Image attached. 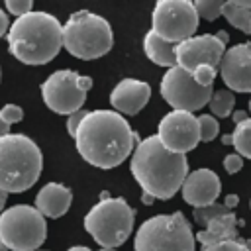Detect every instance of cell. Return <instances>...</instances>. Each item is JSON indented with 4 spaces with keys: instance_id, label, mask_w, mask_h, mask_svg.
Masks as SVG:
<instances>
[{
    "instance_id": "obj_4",
    "label": "cell",
    "mask_w": 251,
    "mask_h": 251,
    "mask_svg": "<svg viewBox=\"0 0 251 251\" xmlns=\"http://www.w3.org/2000/svg\"><path fill=\"white\" fill-rule=\"evenodd\" d=\"M43 171L39 145L24 133L0 137V190L18 194L29 190Z\"/></svg>"
},
{
    "instance_id": "obj_39",
    "label": "cell",
    "mask_w": 251,
    "mask_h": 251,
    "mask_svg": "<svg viewBox=\"0 0 251 251\" xmlns=\"http://www.w3.org/2000/svg\"><path fill=\"white\" fill-rule=\"evenodd\" d=\"M235 2H237L241 8H245V10H249V12H251V0H235Z\"/></svg>"
},
{
    "instance_id": "obj_2",
    "label": "cell",
    "mask_w": 251,
    "mask_h": 251,
    "mask_svg": "<svg viewBox=\"0 0 251 251\" xmlns=\"http://www.w3.org/2000/svg\"><path fill=\"white\" fill-rule=\"evenodd\" d=\"M129 171L143 192L157 200H169L182 188L188 176V161L184 155L165 149L157 135H149L133 149Z\"/></svg>"
},
{
    "instance_id": "obj_43",
    "label": "cell",
    "mask_w": 251,
    "mask_h": 251,
    "mask_svg": "<svg viewBox=\"0 0 251 251\" xmlns=\"http://www.w3.org/2000/svg\"><path fill=\"white\" fill-rule=\"evenodd\" d=\"M0 251H10V249H8V247H6V245L0 241Z\"/></svg>"
},
{
    "instance_id": "obj_3",
    "label": "cell",
    "mask_w": 251,
    "mask_h": 251,
    "mask_svg": "<svg viewBox=\"0 0 251 251\" xmlns=\"http://www.w3.org/2000/svg\"><path fill=\"white\" fill-rule=\"evenodd\" d=\"M8 49L24 65H47L63 49V24L41 10L16 18L8 29Z\"/></svg>"
},
{
    "instance_id": "obj_12",
    "label": "cell",
    "mask_w": 251,
    "mask_h": 251,
    "mask_svg": "<svg viewBox=\"0 0 251 251\" xmlns=\"http://www.w3.org/2000/svg\"><path fill=\"white\" fill-rule=\"evenodd\" d=\"M157 137L165 145V149L173 153L186 155L200 141V126L198 118L190 112L171 110L165 114L157 126Z\"/></svg>"
},
{
    "instance_id": "obj_38",
    "label": "cell",
    "mask_w": 251,
    "mask_h": 251,
    "mask_svg": "<svg viewBox=\"0 0 251 251\" xmlns=\"http://www.w3.org/2000/svg\"><path fill=\"white\" fill-rule=\"evenodd\" d=\"M216 37H218L224 45H227V41H229V35H227V31H226V29H220V31L216 33Z\"/></svg>"
},
{
    "instance_id": "obj_6",
    "label": "cell",
    "mask_w": 251,
    "mask_h": 251,
    "mask_svg": "<svg viewBox=\"0 0 251 251\" xmlns=\"http://www.w3.org/2000/svg\"><path fill=\"white\" fill-rule=\"evenodd\" d=\"M135 222V210L126 202V198L108 196L100 198L84 216V229L100 247L116 249L126 243L131 235Z\"/></svg>"
},
{
    "instance_id": "obj_30",
    "label": "cell",
    "mask_w": 251,
    "mask_h": 251,
    "mask_svg": "<svg viewBox=\"0 0 251 251\" xmlns=\"http://www.w3.org/2000/svg\"><path fill=\"white\" fill-rule=\"evenodd\" d=\"M243 167V157L239 153H229L224 157V169L229 173V175H235L239 169Z\"/></svg>"
},
{
    "instance_id": "obj_19",
    "label": "cell",
    "mask_w": 251,
    "mask_h": 251,
    "mask_svg": "<svg viewBox=\"0 0 251 251\" xmlns=\"http://www.w3.org/2000/svg\"><path fill=\"white\" fill-rule=\"evenodd\" d=\"M143 51L149 61H153L159 67H165L167 71L176 67V45L165 41L155 31H147L143 37Z\"/></svg>"
},
{
    "instance_id": "obj_23",
    "label": "cell",
    "mask_w": 251,
    "mask_h": 251,
    "mask_svg": "<svg viewBox=\"0 0 251 251\" xmlns=\"http://www.w3.org/2000/svg\"><path fill=\"white\" fill-rule=\"evenodd\" d=\"M224 4L226 2H220V0H196L194 2V8H196V12H198L200 18H204L208 22H214L216 18L222 16Z\"/></svg>"
},
{
    "instance_id": "obj_32",
    "label": "cell",
    "mask_w": 251,
    "mask_h": 251,
    "mask_svg": "<svg viewBox=\"0 0 251 251\" xmlns=\"http://www.w3.org/2000/svg\"><path fill=\"white\" fill-rule=\"evenodd\" d=\"M78 88H80L82 92H88V90L92 88V78L86 76V75H80V76H78Z\"/></svg>"
},
{
    "instance_id": "obj_1",
    "label": "cell",
    "mask_w": 251,
    "mask_h": 251,
    "mask_svg": "<svg viewBox=\"0 0 251 251\" xmlns=\"http://www.w3.org/2000/svg\"><path fill=\"white\" fill-rule=\"evenodd\" d=\"M139 141V135L131 131L127 120L116 110L86 112L75 135L78 155L98 169H114L122 165Z\"/></svg>"
},
{
    "instance_id": "obj_45",
    "label": "cell",
    "mask_w": 251,
    "mask_h": 251,
    "mask_svg": "<svg viewBox=\"0 0 251 251\" xmlns=\"http://www.w3.org/2000/svg\"><path fill=\"white\" fill-rule=\"evenodd\" d=\"M245 245H247V247L251 249V239H247V241H245Z\"/></svg>"
},
{
    "instance_id": "obj_27",
    "label": "cell",
    "mask_w": 251,
    "mask_h": 251,
    "mask_svg": "<svg viewBox=\"0 0 251 251\" xmlns=\"http://www.w3.org/2000/svg\"><path fill=\"white\" fill-rule=\"evenodd\" d=\"M192 76H194V80H196L200 86L212 88V86H214V78H216V67H212V65H200V67L192 73Z\"/></svg>"
},
{
    "instance_id": "obj_15",
    "label": "cell",
    "mask_w": 251,
    "mask_h": 251,
    "mask_svg": "<svg viewBox=\"0 0 251 251\" xmlns=\"http://www.w3.org/2000/svg\"><path fill=\"white\" fill-rule=\"evenodd\" d=\"M220 190H222L220 176L212 169H196L188 173L180 188L184 202L190 204L192 208H206L214 204L216 198L220 196Z\"/></svg>"
},
{
    "instance_id": "obj_17",
    "label": "cell",
    "mask_w": 251,
    "mask_h": 251,
    "mask_svg": "<svg viewBox=\"0 0 251 251\" xmlns=\"http://www.w3.org/2000/svg\"><path fill=\"white\" fill-rule=\"evenodd\" d=\"M73 204L71 188L61 182H47L35 194V208L45 218H61Z\"/></svg>"
},
{
    "instance_id": "obj_25",
    "label": "cell",
    "mask_w": 251,
    "mask_h": 251,
    "mask_svg": "<svg viewBox=\"0 0 251 251\" xmlns=\"http://www.w3.org/2000/svg\"><path fill=\"white\" fill-rule=\"evenodd\" d=\"M198 126H200V141H212L220 133V124L212 114L198 116Z\"/></svg>"
},
{
    "instance_id": "obj_21",
    "label": "cell",
    "mask_w": 251,
    "mask_h": 251,
    "mask_svg": "<svg viewBox=\"0 0 251 251\" xmlns=\"http://www.w3.org/2000/svg\"><path fill=\"white\" fill-rule=\"evenodd\" d=\"M210 110L216 118H227L233 114V106H235V94L229 90V88H222V90H216L212 94V100H210Z\"/></svg>"
},
{
    "instance_id": "obj_9",
    "label": "cell",
    "mask_w": 251,
    "mask_h": 251,
    "mask_svg": "<svg viewBox=\"0 0 251 251\" xmlns=\"http://www.w3.org/2000/svg\"><path fill=\"white\" fill-rule=\"evenodd\" d=\"M200 16L190 0H159L151 16V31L169 43H182L194 37Z\"/></svg>"
},
{
    "instance_id": "obj_24",
    "label": "cell",
    "mask_w": 251,
    "mask_h": 251,
    "mask_svg": "<svg viewBox=\"0 0 251 251\" xmlns=\"http://www.w3.org/2000/svg\"><path fill=\"white\" fill-rule=\"evenodd\" d=\"M226 212H229V210L226 208V204H224V202H222V204L214 202V204H210V206H206V208H194L192 218H194V222H196V224H200V226H204V227H206V224H208L210 220H214L216 216L226 214Z\"/></svg>"
},
{
    "instance_id": "obj_46",
    "label": "cell",
    "mask_w": 251,
    "mask_h": 251,
    "mask_svg": "<svg viewBox=\"0 0 251 251\" xmlns=\"http://www.w3.org/2000/svg\"><path fill=\"white\" fill-rule=\"evenodd\" d=\"M249 112H251V98H249Z\"/></svg>"
},
{
    "instance_id": "obj_26",
    "label": "cell",
    "mask_w": 251,
    "mask_h": 251,
    "mask_svg": "<svg viewBox=\"0 0 251 251\" xmlns=\"http://www.w3.org/2000/svg\"><path fill=\"white\" fill-rule=\"evenodd\" d=\"M202 251H251V249L245 245L243 239H226V241L204 245Z\"/></svg>"
},
{
    "instance_id": "obj_10",
    "label": "cell",
    "mask_w": 251,
    "mask_h": 251,
    "mask_svg": "<svg viewBox=\"0 0 251 251\" xmlns=\"http://www.w3.org/2000/svg\"><path fill=\"white\" fill-rule=\"evenodd\" d=\"M163 100L173 110H182L194 114V110L204 108L212 100V88L200 86L190 73L180 69L178 65L169 69L159 84Z\"/></svg>"
},
{
    "instance_id": "obj_37",
    "label": "cell",
    "mask_w": 251,
    "mask_h": 251,
    "mask_svg": "<svg viewBox=\"0 0 251 251\" xmlns=\"http://www.w3.org/2000/svg\"><path fill=\"white\" fill-rule=\"evenodd\" d=\"M10 133V124H6L4 120H2V116H0V137H4V135H8Z\"/></svg>"
},
{
    "instance_id": "obj_40",
    "label": "cell",
    "mask_w": 251,
    "mask_h": 251,
    "mask_svg": "<svg viewBox=\"0 0 251 251\" xmlns=\"http://www.w3.org/2000/svg\"><path fill=\"white\" fill-rule=\"evenodd\" d=\"M6 196H8V194H6L4 190H0V214L4 212V204H6Z\"/></svg>"
},
{
    "instance_id": "obj_44",
    "label": "cell",
    "mask_w": 251,
    "mask_h": 251,
    "mask_svg": "<svg viewBox=\"0 0 251 251\" xmlns=\"http://www.w3.org/2000/svg\"><path fill=\"white\" fill-rule=\"evenodd\" d=\"M98 251H116V249H108V247H100Z\"/></svg>"
},
{
    "instance_id": "obj_8",
    "label": "cell",
    "mask_w": 251,
    "mask_h": 251,
    "mask_svg": "<svg viewBox=\"0 0 251 251\" xmlns=\"http://www.w3.org/2000/svg\"><path fill=\"white\" fill-rule=\"evenodd\" d=\"M47 235L45 216L29 204H16L0 214V241L10 251H37Z\"/></svg>"
},
{
    "instance_id": "obj_7",
    "label": "cell",
    "mask_w": 251,
    "mask_h": 251,
    "mask_svg": "<svg viewBox=\"0 0 251 251\" xmlns=\"http://www.w3.org/2000/svg\"><path fill=\"white\" fill-rule=\"evenodd\" d=\"M133 247L135 251H194L196 235L182 212L157 214L137 227Z\"/></svg>"
},
{
    "instance_id": "obj_18",
    "label": "cell",
    "mask_w": 251,
    "mask_h": 251,
    "mask_svg": "<svg viewBox=\"0 0 251 251\" xmlns=\"http://www.w3.org/2000/svg\"><path fill=\"white\" fill-rule=\"evenodd\" d=\"M243 220H237V216L229 210L226 214L216 216L214 220H210L206 224V227L202 231L196 233V239L204 245L210 243H218V241H226V239H241L239 237V226H243Z\"/></svg>"
},
{
    "instance_id": "obj_41",
    "label": "cell",
    "mask_w": 251,
    "mask_h": 251,
    "mask_svg": "<svg viewBox=\"0 0 251 251\" xmlns=\"http://www.w3.org/2000/svg\"><path fill=\"white\" fill-rule=\"evenodd\" d=\"M222 143H224V145H233V137L226 133V135H222Z\"/></svg>"
},
{
    "instance_id": "obj_22",
    "label": "cell",
    "mask_w": 251,
    "mask_h": 251,
    "mask_svg": "<svg viewBox=\"0 0 251 251\" xmlns=\"http://www.w3.org/2000/svg\"><path fill=\"white\" fill-rule=\"evenodd\" d=\"M231 137H233V147L237 149V153L251 161V118L237 124Z\"/></svg>"
},
{
    "instance_id": "obj_28",
    "label": "cell",
    "mask_w": 251,
    "mask_h": 251,
    "mask_svg": "<svg viewBox=\"0 0 251 251\" xmlns=\"http://www.w3.org/2000/svg\"><path fill=\"white\" fill-rule=\"evenodd\" d=\"M6 10L18 18L33 12V2L31 0H6Z\"/></svg>"
},
{
    "instance_id": "obj_35",
    "label": "cell",
    "mask_w": 251,
    "mask_h": 251,
    "mask_svg": "<svg viewBox=\"0 0 251 251\" xmlns=\"http://www.w3.org/2000/svg\"><path fill=\"white\" fill-rule=\"evenodd\" d=\"M231 120H233V124L237 126V124H241V122L249 120V116H247V112H245V110H235V112L231 114Z\"/></svg>"
},
{
    "instance_id": "obj_31",
    "label": "cell",
    "mask_w": 251,
    "mask_h": 251,
    "mask_svg": "<svg viewBox=\"0 0 251 251\" xmlns=\"http://www.w3.org/2000/svg\"><path fill=\"white\" fill-rule=\"evenodd\" d=\"M84 116H86V110H78V112L67 116V131H69L71 137L76 135V129H78V126H80V122H82Z\"/></svg>"
},
{
    "instance_id": "obj_34",
    "label": "cell",
    "mask_w": 251,
    "mask_h": 251,
    "mask_svg": "<svg viewBox=\"0 0 251 251\" xmlns=\"http://www.w3.org/2000/svg\"><path fill=\"white\" fill-rule=\"evenodd\" d=\"M224 204H226L227 210H233V208L239 204V196H237V194H227V196L224 198Z\"/></svg>"
},
{
    "instance_id": "obj_16",
    "label": "cell",
    "mask_w": 251,
    "mask_h": 251,
    "mask_svg": "<svg viewBox=\"0 0 251 251\" xmlns=\"http://www.w3.org/2000/svg\"><path fill=\"white\" fill-rule=\"evenodd\" d=\"M151 98V86L139 78H122L110 92V104L118 114L135 116Z\"/></svg>"
},
{
    "instance_id": "obj_47",
    "label": "cell",
    "mask_w": 251,
    "mask_h": 251,
    "mask_svg": "<svg viewBox=\"0 0 251 251\" xmlns=\"http://www.w3.org/2000/svg\"><path fill=\"white\" fill-rule=\"evenodd\" d=\"M249 206H251V202H249Z\"/></svg>"
},
{
    "instance_id": "obj_36",
    "label": "cell",
    "mask_w": 251,
    "mask_h": 251,
    "mask_svg": "<svg viewBox=\"0 0 251 251\" xmlns=\"http://www.w3.org/2000/svg\"><path fill=\"white\" fill-rule=\"evenodd\" d=\"M155 200H157V198H155V196H151L149 192H143V194H141V202H143L145 206H151Z\"/></svg>"
},
{
    "instance_id": "obj_33",
    "label": "cell",
    "mask_w": 251,
    "mask_h": 251,
    "mask_svg": "<svg viewBox=\"0 0 251 251\" xmlns=\"http://www.w3.org/2000/svg\"><path fill=\"white\" fill-rule=\"evenodd\" d=\"M8 16H6V12L0 8V37L2 35H8Z\"/></svg>"
},
{
    "instance_id": "obj_5",
    "label": "cell",
    "mask_w": 251,
    "mask_h": 251,
    "mask_svg": "<svg viewBox=\"0 0 251 251\" xmlns=\"http://www.w3.org/2000/svg\"><path fill=\"white\" fill-rule=\"evenodd\" d=\"M114 45V31L102 16L78 10L63 24V47L76 59H98Z\"/></svg>"
},
{
    "instance_id": "obj_20",
    "label": "cell",
    "mask_w": 251,
    "mask_h": 251,
    "mask_svg": "<svg viewBox=\"0 0 251 251\" xmlns=\"http://www.w3.org/2000/svg\"><path fill=\"white\" fill-rule=\"evenodd\" d=\"M222 16L239 31L243 33H251V12L241 8L235 0H227L224 4V10H222Z\"/></svg>"
},
{
    "instance_id": "obj_11",
    "label": "cell",
    "mask_w": 251,
    "mask_h": 251,
    "mask_svg": "<svg viewBox=\"0 0 251 251\" xmlns=\"http://www.w3.org/2000/svg\"><path fill=\"white\" fill-rule=\"evenodd\" d=\"M78 73L71 69H61L51 73L41 84V96L45 106L63 116H71L82 110L86 102V92L78 88Z\"/></svg>"
},
{
    "instance_id": "obj_29",
    "label": "cell",
    "mask_w": 251,
    "mask_h": 251,
    "mask_svg": "<svg viewBox=\"0 0 251 251\" xmlns=\"http://www.w3.org/2000/svg\"><path fill=\"white\" fill-rule=\"evenodd\" d=\"M0 116H2V120H4L6 124L12 126V124H18V122L24 120V110H22L18 104H6V106H2Z\"/></svg>"
},
{
    "instance_id": "obj_13",
    "label": "cell",
    "mask_w": 251,
    "mask_h": 251,
    "mask_svg": "<svg viewBox=\"0 0 251 251\" xmlns=\"http://www.w3.org/2000/svg\"><path fill=\"white\" fill-rule=\"evenodd\" d=\"M226 45L212 33L194 35L176 45V65L186 73H194L200 65L220 67L226 53Z\"/></svg>"
},
{
    "instance_id": "obj_14",
    "label": "cell",
    "mask_w": 251,
    "mask_h": 251,
    "mask_svg": "<svg viewBox=\"0 0 251 251\" xmlns=\"http://www.w3.org/2000/svg\"><path fill=\"white\" fill-rule=\"evenodd\" d=\"M220 76L231 92H251V41L226 49Z\"/></svg>"
},
{
    "instance_id": "obj_42",
    "label": "cell",
    "mask_w": 251,
    "mask_h": 251,
    "mask_svg": "<svg viewBox=\"0 0 251 251\" xmlns=\"http://www.w3.org/2000/svg\"><path fill=\"white\" fill-rule=\"evenodd\" d=\"M67 251H92V249H88V247H84V245H73V247H69Z\"/></svg>"
}]
</instances>
